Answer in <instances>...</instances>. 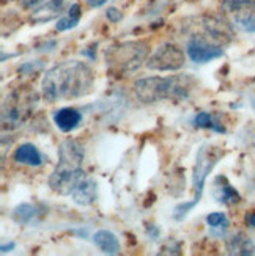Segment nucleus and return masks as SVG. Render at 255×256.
Returning a JSON list of instances; mask_svg holds the SVG:
<instances>
[{"instance_id": "a211bd4d", "label": "nucleus", "mask_w": 255, "mask_h": 256, "mask_svg": "<svg viewBox=\"0 0 255 256\" xmlns=\"http://www.w3.org/2000/svg\"><path fill=\"white\" fill-rule=\"evenodd\" d=\"M233 22L239 30L246 33H253L255 32V8L233 14Z\"/></svg>"}, {"instance_id": "cd10ccee", "label": "nucleus", "mask_w": 255, "mask_h": 256, "mask_svg": "<svg viewBox=\"0 0 255 256\" xmlns=\"http://www.w3.org/2000/svg\"><path fill=\"white\" fill-rule=\"evenodd\" d=\"M15 248V244L11 242V244H8V246H2V248H0V252H2V254H5L7 252H11Z\"/></svg>"}, {"instance_id": "dca6fc26", "label": "nucleus", "mask_w": 255, "mask_h": 256, "mask_svg": "<svg viewBox=\"0 0 255 256\" xmlns=\"http://www.w3.org/2000/svg\"><path fill=\"white\" fill-rule=\"evenodd\" d=\"M227 253L230 254H241V256H250L255 254V246L241 232L230 236L225 242Z\"/></svg>"}, {"instance_id": "f03ea898", "label": "nucleus", "mask_w": 255, "mask_h": 256, "mask_svg": "<svg viewBox=\"0 0 255 256\" xmlns=\"http://www.w3.org/2000/svg\"><path fill=\"white\" fill-rule=\"evenodd\" d=\"M85 159V151L82 144L68 138L60 143L59 146V162L51 173L48 184L55 194L71 195L74 187L85 176L82 164Z\"/></svg>"}, {"instance_id": "6e6552de", "label": "nucleus", "mask_w": 255, "mask_h": 256, "mask_svg": "<svg viewBox=\"0 0 255 256\" xmlns=\"http://www.w3.org/2000/svg\"><path fill=\"white\" fill-rule=\"evenodd\" d=\"M186 52L194 63H208L224 55L222 48L203 36H192L186 44Z\"/></svg>"}, {"instance_id": "f257e3e1", "label": "nucleus", "mask_w": 255, "mask_h": 256, "mask_svg": "<svg viewBox=\"0 0 255 256\" xmlns=\"http://www.w3.org/2000/svg\"><path fill=\"white\" fill-rule=\"evenodd\" d=\"M95 76L84 62L70 60L48 70L41 80L43 96L49 102L84 98L93 90Z\"/></svg>"}, {"instance_id": "7ed1b4c3", "label": "nucleus", "mask_w": 255, "mask_h": 256, "mask_svg": "<svg viewBox=\"0 0 255 256\" xmlns=\"http://www.w3.org/2000/svg\"><path fill=\"white\" fill-rule=\"evenodd\" d=\"M195 80L187 74H175L167 77H143L136 80L134 93L142 102H158L164 99L186 101L191 96Z\"/></svg>"}, {"instance_id": "2eb2a0df", "label": "nucleus", "mask_w": 255, "mask_h": 256, "mask_svg": "<svg viewBox=\"0 0 255 256\" xmlns=\"http://www.w3.org/2000/svg\"><path fill=\"white\" fill-rule=\"evenodd\" d=\"M93 242H95V246L106 254H118L120 253L118 238L112 231H107V230L96 231L93 236Z\"/></svg>"}, {"instance_id": "393cba45", "label": "nucleus", "mask_w": 255, "mask_h": 256, "mask_svg": "<svg viewBox=\"0 0 255 256\" xmlns=\"http://www.w3.org/2000/svg\"><path fill=\"white\" fill-rule=\"evenodd\" d=\"M44 0H21V5L22 8H26V10H35L38 6L43 5Z\"/></svg>"}, {"instance_id": "412c9836", "label": "nucleus", "mask_w": 255, "mask_h": 256, "mask_svg": "<svg viewBox=\"0 0 255 256\" xmlns=\"http://www.w3.org/2000/svg\"><path fill=\"white\" fill-rule=\"evenodd\" d=\"M194 124L197 128H202V129H211V130H216V132H225L222 126H219L217 121L209 115L208 112H200L197 114L195 118H194Z\"/></svg>"}, {"instance_id": "4be33fe9", "label": "nucleus", "mask_w": 255, "mask_h": 256, "mask_svg": "<svg viewBox=\"0 0 255 256\" xmlns=\"http://www.w3.org/2000/svg\"><path fill=\"white\" fill-rule=\"evenodd\" d=\"M206 224L211 226V228H227L228 224V218L224 212H211L206 216Z\"/></svg>"}, {"instance_id": "20e7f679", "label": "nucleus", "mask_w": 255, "mask_h": 256, "mask_svg": "<svg viewBox=\"0 0 255 256\" xmlns=\"http://www.w3.org/2000/svg\"><path fill=\"white\" fill-rule=\"evenodd\" d=\"M148 44L143 41H126L106 50L107 66L115 72L129 74L137 71L148 58Z\"/></svg>"}, {"instance_id": "f3484780", "label": "nucleus", "mask_w": 255, "mask_h": 256, "mask_svg": "<svg viewBox=\"0 0 255 256\" xmlns=\"http://www.w3.org/2000/svg\"><path fill=\"white\" fill-rule=\"evenodd\" d=\"M81 20V5L79 4H73L68 10V13L65 16H62L57 24H55V28L59 32H66V30H71L74 28Z\"/></svg>"}, {"instance_id": "9b49d317", "label": "nucleus", "mask_w": 255, "mask_h": 256, "mask_svg": "<svg viewBox=\"0 0 255 256\" xmlns=\"http://www.w3.org/2000/svg\"><path fill=\"white\" fill-rule=\"evenodd\" d=\"M65 2L66 0H49V2L43 4L32 13L30 16L32 22H35V24H44V22L57 19L63 13Z\"/></svg>"}, {"instance_id": "6ab92c4d", "label": "nucleus", "mask_w": 255, "mask_h": 256, "mask_svg": "<svg viewBox=\"0 0 255 256\" xmlns=\"http://www.w3.org/2000/svg\"><path fill=\"white\" fill-rule=\"evenodd\" d=\"M13 217H15L16 222H19V224L27 225V224H30V222L37 217V208L29 204V203H22V204H19L15 209Z\"/></svg>"}, {"instance_id": "4468645a", "label": "nucleus", "mask_w": 255, "mask_h": 256, "mask_svg": "<svg viewBox=\"0 0 255 256\" xmlns=\"http://www.w3.org/2000/svg\"><path fill=\"white\" fill-rule=\"evenodd\" d=\"M214 198L217 200V203L220 204H236L241 202L239 194L235 190V187H231L225 178H217L216 180V188H214Z\"/></svg>"}, {"instance_id": "bb28decb", "label": "nucleus", "mask_w": 255, "mask_h": 256, "mask_svg": "<svg viewBox=\"0 0 255 256\" xmlns=\"http://www.w3.org/2000/svg\"><path fill=\"white\" fill-rule=\"evenodd\" d=\"M246 224L250 228H255V210H252V212H247L246 214Z\"/></svg>"}, {"instance_id": "a878e982", "label": "nucleus", "mask_w": 255, "mask_h": 256, "mask_svg": "<svg viewBox=\"0 0 255 256\" xmlns=\"http://www.w3.org/2000/svg\"><path fill=\"white\" fill-rule=\"evenodd\" d=\"M87 5L88 6H92V8H99V6H103L107 0H85Z\"/></svg>"}, {"instance_id": "5701e85b", "label": "nucleus", "mask_w": 255, "mask_h": 256, "mask_svg": "<svg viewBox=\"0 0 255 256\" xmlns=\"http://www.w3.org/2000/svg\"><path fill=\"white\" fill-rule=\"evenodd\" d=\"M198 202H195V200H192V202H189V203H181V204H178L175 208V212H173V217L176 218V220H181L189 210L197 204Z\"/></svg>"}, {"instance_id": "b1692460", "label": "nucleus", "mask_w": 255, "mask_h": 256, "mask_svg": "<svg viewBox=\"0 0 255 256\" xmlns=\"http://www.w3.org/2000/svg\"><path fill=\"white\" fill-rule=\"evenodd\" d=\"M106 18L112 22V24H117V22L121 20V18H123V14H121V11L114 8V6H110L107 11H106Z\"/></svg>"}, {"instance_id": "ddd939ff", "label": "nucleus", "mask_w": 255, "mask_h": 256, "mask_svg": "<svg viewBox=\"0 0 255 256\" xmlns=\"http://www.w3.org/2000/svg\"><path fill=\"white\" fill-rule=\"evenodd\" d=\"M15 160L18 164H24L30 166H40L43 164V154L32 143H22L15 151Z\"/></svg>"}, {"instance_id": "39448f33", "label": "nucleus", "mask_w": 255, "mask_h": 256, "mask_svg": "<svg viewBox=\"0 0 255 256\" xmlns=\"http://www.w3.org/2000/svg\"><path fill=\"white\" fill-rule=\"evenodd\" d=\"M38 102V96L32 88H15L4 101L2 124L4 129H18L26 123Z\"/></svg>"}, {"instance_id": "423d86ee", "label": "nucleus", "mask_w": 255, "mask_h": 256, "mask_svg": "<svg viewBox=\"0 0 255 256\" xmlns=\"http://www.w3.org/2000/svg\"><path fill=\"white\" fill-rule=\"evenodd\" d=\"M222 158V151L217 146L213 144H202L200 150L197 151L195 156V165H194V173H192V184H194V190H195V202H200L202 194H203V187L206 176L211 173L214 168V165L217 160Z\"/></svg>"}, {"instance_id": "9d476101", "label": "nucleus", "mask_w": 255, "mask_h": 256, "mask_svg": "<svg viewBox=\"0 0 255 256\" xmlns=\"http://www.w3.org/2000/svg\"><path fill=\"white\" fill-rule=\"evenodd\" d=\"M96 190H98V184L93 178L84 176L74 187L71 198H73V202L79 206H90L96 200Z\"/></svg>"}, {"instance_id": "aec40b11", "label": "nucleus", "mask_w": 255, "mask_h": 256, "mask_svg": "<svg viewBox=\"0 0 255 256\" xmlns=\"http://www.w3.org/2000/svg\"><path fill=\"white\" fill-rule=\"evenodd\" d=\"M252 8H255V0H222V10L225 13L236 14Z\"/></svg>"}, {"instance_id": "0eeeda50", "label": "nucleus", "mask_w": 255, "mask_h": 256, "mask_svg": "<svg viewBox=\"0 0 255 256\" xmlns=\"http://www.w3.org/2000/svg\"><path fill=\"white\" fill-rule=\"evenodd\" d=\"M184 52L173 42H164L147 60V68L151 71H178L184 66Z\"/></svg>"}, {"instance_id": "f8f14e48", "label": "nucleus", "mask_w": 255, "mask_h": 256, "mask_svg": "<svg viewBox=\"0 0 255 256\" xmlns=\"http://www.w3.org/2000/svg\"><path fill=\"white\" fill-rule=\"evenodd\" d=\"M54 121H55V126H57L62 132H71L81 124L82 114L76 108L63 107L54 114Z\"/></svg>"}, {"instance_id": "1a4fd4ad", "label": "nucleus", "mask_w": 255, "mask_h": 256, "mask_svg": "<svg viewBox=\"0 0 255 256\" xmlns=\"http://www.w3.org/2000/svg\"><path fill=\"white\" fill-rule=\"evenodd\" d=\"M202 26H203V30L206 33L208 40L217 44V46H222V44L230 42L235 36L233 28H231V26L228 24V20L220 16H216V14L203 16Z\"/></svg>"}]
</instances>
